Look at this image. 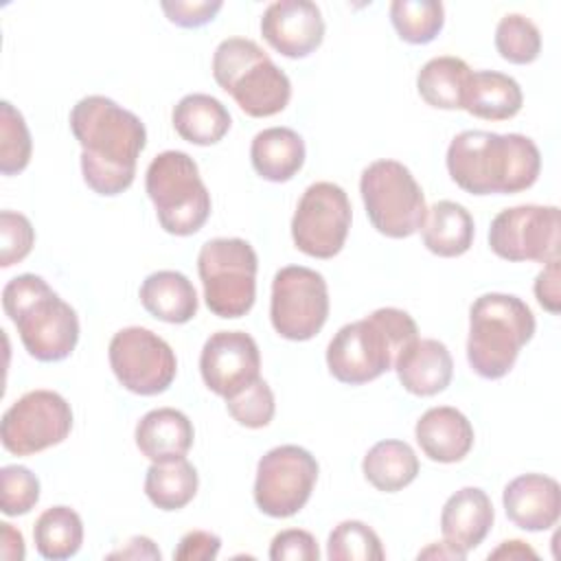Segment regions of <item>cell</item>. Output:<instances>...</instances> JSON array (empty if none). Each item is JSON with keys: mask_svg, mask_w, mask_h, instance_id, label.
<instances>
[{"mask_svg": "<svg viewBox=\"0 0 561 561\" xmlns=\"http://www.w3.org/2000/svg\"><path fill=\"white\" fill-rule=\"evenodd\" d=\"M364 478L381 493H397L419 476V458L403 440H379L362 460Z\"/></svg>", "mask_w": 561, "mask_h": 561, "instance_id": "obj_28", "label": "cell"}, {"mask_svg": "<svg viewBox=\"0 0 561 561\" xmlns=\"http://www.w3.org/2000/svg\"><path fill=\"white\" fill-rule=\"evenodd\" d=\"M35 243V230L26 215L15 210L0 213V265L11 267L24 261Z\"/></svg>", "mask_w": 561, "mask_h": 561, "instance_id": "obj_38", "label": "cell"}, {"mask_svg": "<svg viewBox=\"0 0 561 561\" xmlns=\"http://www.w3.org/2000/svg\"><path fill=\"white\" fill-rule=\"evenodd\" d=\"M329 318V287L320 272L287 265L274 274L270 320L274 331L291 342L311 340Z\"/></svg>", "mask_w": 561, "mask_h": 561, "instance_id": "obj_10", "label": "cell"}, {"mask_svg": "<svg viewBox=\"0 0 561 561\" xmlns=\"http://www.w3.org/2000/svg\"><path fill=\"white\" fill-rule=\"evenodd\" d=\"M221 539L215 533L208 530H191L186 533L175 552L173 559L178 561H213L219 554Z\"/></svg>", "mask_w": 561, "mask_h": 561, "instance_id": "obj_41", "label": "cell"}, {"mask_svg": "<svg viewBox=\"0 0 561 561\" xmlns=\"http://www.w3.org/2000/svg\"><path fill=\"white\" fill-rule=\"evenodd\" d=\"M261 353L245 331L213 333L199 355V373L208 390L230 399L254 379H259Z\"/></svg>", "mask_w": 561, "mask_h": 561, "instance_id": "obj_16", "label": "cell"}, {"mask_svg": "<svg viewBox=\"0 0 561 561\" xmlns=\"http://www.w3.org/2000/svg\"><path fill=\"white\" fill-rule=\"evenodd\" d=\"M535 296L537 302L550 311L559 313L561 309V291H559V259H552L546 263V267L535 278Z\"/></svg>", "mask_w": 561, "mask_h": 561, "instance_id": "obj_42", "label": "cell"}, {"mask_svg": "<svg viewBox=\"0 0 561 561\" xmlns=\"http://www.w3.org/2000/svg\"><path fill=\"white\" fill-rule=\"evenodd\" d=\"M351 228V202L342 186L316 182L305 188L291 217V239L313 259H333L344 248Z\"/></svg>", "mask_w": 561, "mask_h": 561, "instance_id": "obj_14", "label": "cell"}, {"mask_svg": "<svg viewBox=\"0 0 561 561\" xmlns=\"http://www.w3.org/2000/svg\"><path fill=\"white\" fill-rule=\"evenodd\" d=\"M390 20L403 42L430 44L443 31L445 7L436 0H394Z\"/></svg>", "mask_w": 561, "mask_h": 561, "instance_id": "obj_32", "label": "cell"}, {"mask_svg": "<svg viewBox=\"0 0 561 561\" xmlns=\"http://www.w3.org/2000/svg\"><path fill=\"white\" fill-rule=\"evenodd\" d=\"M72 430L70 403L53 390H31L2 414V447L15 456H31L59 445Z\"/></svg>", "mask_w": 561, "mask_h": 561, "instance_id": "obj_13", "label": "cell"}, {"mask_svg": "<svg viewBox=\"0 0 561 561\" xmlns=\"http://www.w3.org/2000/svg\"><path fill=\"white\" fill-rule=\"evenodd\" d=\"M162 11L167 13L169 22L182 26V28H197L208 24L224 7V2L219 0H199V2H184V0H175V2H162L160 4Z\"/></svg>", "mask_w": 561, "mask_h": 561, "instance_id": "obj_40", "label": "cell"}, {"mask_svg": "<svg viewBox=\"0 0 561 561\" xmlns=\"http://www.w3.org/2000/svg\"><path fill=\"white\" fill-rule=\"evenodd\" d=\"M493 504L478 486H465L447 497L440 511V533L447 543L469 552L478 548L493 526Z\"/></svg>", "mask_w": 561, "mask_h": 561, "instance_id": "obj_21", "label": "cell"}, {"mask_svg": "<svg viewBox=\"0 0 561 561\" xmlns=\"http://www.w3.org/2000/svg\"><path fill=\"white\" fill-rule=\"evenodd\" d=\"M0 554L7 561H22L24 559V537L18 528H13L9 522L0 524Z\"/></svg>", "mask_w": 561, "mask_h": 561, "instance_id": "obj_44", "label": "cell"}, {"mask_svg": "<svg viewBox=\"0 0 561 561\" xmlns=\"http://www.w3.org/2000/svg\"><path fill=\"white\" fill-rule=\"evenodd\" d=\"M495 48L508 64H530L541 53V33L533 20L522 13H506L495 28Z\"/></svg>", "mask_w": 561, "mask_h": 561, "instance_id": "obj_34", "label": "cell"}, {"mask_svg": "<svg viewBox=\"0 0 561 561\" xmlns=\"http://www.w3.org/2000/svg\"><path fill=\"white\" fill-rule=\"evenodd\" d=\"M197 484V469L186 458L151 462L145 476V493L160 511L184 508L195 497Z\"/></svg>", "mask_w": 561, "mask_h": 561, "instance_id": "obj_30", "label": "cell"}, {"mask_svg": "<svg viewBox=\"0 0 561 561\" xmlns=\"http://www.w3.org/2000/svg\"><path fill=\"white\" fill-rule=\"evenodd\" d=\"M318 480V460L298 445L270 449L256 465L254 502L270 517H291L311 497Z\"/></svg>", "mask_w": 561, "mask_h": 561, "instance_id": "obj_11", "label": "cell"}, {"mask_svg": "<svg viewBox=\"0 0 561 561\" xmlns=\"http://www.w3.org/2000/svg\"><path fill=\"white\" fill-rule=\"evenodd\" d=\"M359 193L373 228L390 239H405L421 230L427 206L423 188L410 169L397 160H375L359 178Z\"/></svg>", "mask_w": 561, "mask_h": 561, "instance_id": "obj_9", "label": "cell"}, {"mask_svg": "<svg viewBox=\"0 0 561 561\" xmlns=\"http://www.w3.org/2000/svg\"><path fill=\"white\" fill-rule=\"evenodd\" d=\"M250 160L267 182H287L305 164V140L289 127H267L252 138Z\"/></svg>", "mask_w": 561, "mask_h": 561, "instance_id": "obj_24", "label": "cell"}, {"mask_svg": "<svg viewBox=\"0 0 561 561\" xmlns=\"http://www.w3.org/2000/svg\"><path fill=\"white\" fill-rule=\"evenodd\" d=\"M213 77L252 118L274 116L291 99L289 77L248 37L219 42L213 55Z\"/></svg>", "mask_w": 561, "mask_h": 561, "instance_id": "obj_6", "label": "cell"}, {"mask_svg": "<svg viewBox=\"0 0 561 561\" xmlns=\"http://www.w3.org/2000/svg\"><path fill=\"white\" fill-rule=\"evenodd\" d=\"M261 35L276 53L300 59L322 44L324 20L316 2L278 0L263 11Z\"/></svg>", "mask_w": 561, "mask_h": 561, "instance_id": "obj_17", "label": "cell"}, {"mask_svg": "<svg viewBox=\"0 0 561 561\" xmlns=\"http://www.w3.org/2000/svg\"><path fill=\"white\" fill-rule=\"evenodd\" d=\"M331 561H381L386 557L379 535L364 522H340L327 541Z\"/></svg>", "mask_w": 561, "mask_h": 561, "instance_id": "obj_33", "label": "cell"}, {"mask_svg": "<svg viewBox=\"0 0 561 561\" xmlns=\"http://www.w3.org/2000/svg\"><path fill=\"white\" fill-rule=\"evenodd\" d=\"M142 307L158 320L184 324L197 313V291L193 283L175 270L149 274L140 285Z\"/></svg>", "mask_w": 561, "mask_h": 561, "instance_id": "obj_25", "label": "cell"}, {"mask_svg": "<svg viewBox=\"0 0 561 561\" xmlns=\"http://www.w3.org/2000/svg\"><path fill=\"white\" fill-rule=\"evenodd\" d=\"M502 504L517 528L528 533L548 530L561 515V489L550 476L524 473L504 486Z\"/></svg>", "mask_w": 561, "mask_h": 561, "instance_id": "obj_18", "label": "cell"}, {"mask_svg": "<svg viewBox=\"0 0 561 561\" xmlns=\"http://www.w3.org/2000/svg\"><path fill=\"white\" fill-rule=\"evenodd\" d=\"M559 230L561 217L557 206H513L493 217L489 245L504 261L548 263L559 259Z\"/></svg>", "mask_w": 561, "mask_h": 561, "instance_id": "obj_15", "label": "cell"}, {"mask_svg": "<svg viewBox=\"0 0 561 561\" xmlns=\"http://www.w3.org/2000/svg\"><path fill=\"white\" fill-rule=\"evenodd\" d=\"M394 370L408 392L416 397H434L449 386L454 377V359L440 340L419 337L397 357Z\"/></svg>", "mask_w": 561, "mask_h": 561, "instance_id": "obj_19", "label": "cell"}, {"mask_svg": "<svg viewBox=\"0 0 561 561\" xmlns=\"http://www.w3.org/2000/svg\"><path fill=\"white\" fill-rule=\"evenodd\" d=\"M228 414L243 427L259 430L272 423L274 419V392L265 379H254L250 386L226 399Z\"/></svg>", "mask_w": 561, "mask_h": 561, "instance_id": "obj_36", "label": "cell"}, {"mask_svg": "<svg viewBox=\"0 0 561 561\" xmlns=\"http://www.w3.org/2000/svg\"><path fill=\"white\" fill-rule=\"evenodd\" d=\"M110 366L123 388L140 397L164 392L178 373L173 348L145 327H127L110 340Z\"/></svg>", "mask_w": 561, "mask_h": 561, "instance_id": "obj_12", "label": "cell"}, {"mask_svg": "<svg viewBox=\"0 0 561 561\" xmlns=\"http://www.w3.org/2000/svg\"><path fill=\"white\" fill-rule=\"evenodd\" d=\"M145 188L162 230L169 234H195L210 217V193L197 162L184 151L158 153L147 167Z\"/></svg>", "mask_w": 561, "mask_h": 561, "instance_id": "obj_7", "label": "cell"}, {"mask_svg": "<svg viewBox=\"0 0 561 561\" xmlns=\"http://www.w3.org/2000/svg\"><path fill=\"white\" fill-rule=\"evenodd\" d=\"M535 335L530 307L513 294H482L469 309L467 362L482 379H502Z\"/></svg>", "mask_w": 561, "mask_h": 561, "instance_id": "obj_5", "label": "cell"}, {"mask_svg": "<svg viewBox=\"0 0 561 561\" xmlns=\"http://www.w3.org/2000/svg\"><path fill=\"white\" fill-rule=\"evenodd\" d=\"M489 559H537V552L524 541L511 539L502 541L493 552H489Z\"/></svg>", "mask_w": 561, "mask_h": 561, "instance_id": "obj_45", "label": "cell"}, {"mask_svg": "<svg viewBox=\"0 0 561 561\" xmlns=\"http://www.w3.org/2000/svg\"><path fill=\"white\" fill-rule=\"evenodd\" d=\"M2 513L9 517L26 515L39 502V480L22 465H7L0 471Z\"/></svg>", "mask_w": 561, "mask_h": 561, "instance_id": "obj_37", "label": "cell"}, {"mask_svg": "<svg viewBox=\"0 0 561 561\" xmlns=\"http://www.w3.org/2000/svg\"><path fill=\"white\" fill-rule=\"evenodd\" d=\"M272 561H318L320 548L311 533L300 528H287L274 535L270 543Z\"/></svg>", "mask_w": 561, "mask_h": 561, "instance_id": "obj_39", "label": "cell"}, {"mask_svg": "<svg viewBox=\"0 0 561 561\" xmlns=\"http://www.w3.org/2000/svg\"><path fill=\"white\" fill-rule=\"evenodd\" d=\"M419 340L414 318L397 307L344 324L327 346L329 373L348 386H362L394 368L397 357Z\"/></svg>", "mask_w": 561, "mask_h": 561, "instance_id": "obj_3", "label": "cell"}, {"mask_svg": "<svg viewBox=\"0 0 561 561\" xmlns=\"http://www.w3.org/2000/svg\"><path fill=\"white\" fill-rule=\"evenodd\" d=\"M467 557V552H462V550H458V548H454L451 543H447L445 539L438 543H430L425 550H421L419 552V559H458V561H462Z\"/></svg>", "mask_w": 561, "mask_h": 561, "instance_id": "obj_46", "label": "cell"}, {"mask_svg": "<svg viewBox=\"0 0 561 561\" xmlns=\"http://www.w3.org/2000/svg\"><path fill=\"white\" fill-rule=\"evenodd\" d=\"M449 178L471 195H511L530 188L541 171V153L524 134L467 129L447 147Z\"/></svg>", "mask_w": 561, "mask_h": 561, "instance_id": "obj_2", "label": "cell"}, {"mask_svg": "<svg viewBox=\"0 0 561 561\" xmlns=\"http://www.w3.org/2000/svg\"><path fill=\"white\" fill-rule=\"evenodd\" d=\"M70 129L81 145L83 182L105 197L127 191L147 145L145 123L116 101L90 94L72 107Z\"/></svg>", "mask_w": 561, "mask_h": 561, "instance_id": "obj_1", "label": "cell"}, {"mask_svg": "<svg viewBox=\"0 0 561 561\" xmlns=\"http://www.w3.org/2000/svg\"><path fill=\"white\" fill-rule=\"evenodd\" d=\"M414 436L430 460L445 465L460 462L473 447V425L451 405H438L423 412L416 421Z\"/></svg>", "mask_w": 561, "mask_h": 561, "instance_id": "obj_20", "label": "cell"}, {"mask_svg": "<svg viewBox=\"0 0 561 561\" xmlns=\"http://www.w3.org/2000/svg\"><path fill=\"white\" fill-rule=\"evenodd\" d=\"M256 252L245 239L217 237L206 241L197 254L206 307L219 318L245 316L256 298Z\"/></svg>", "mask_w": 561, "mask_h": 561, "instance_id": "obj_8", "label": "cell"}, {"mask_svg": "<svg viewBox=\"0 0 561 561\" xmlns=\"http://www.w3.org/2000/svg\"><path fill=\"white\" fill-rule=\"evenodd\" d=\"M471 68L465 59L443 55L434 57L416 75V90L421 99L438 110H462V96Z\"/></svg>", "mask_w": 561, "mask_h": 561, "instance_id": "obj_29", "label": "cell"}, {"mask_svg": "<svg viewBox=\"0 0 561 561\" xmlns=\"http://www.w3.org/2000/svg\"><path fill=\"white\" fill-rule=\"evenodd\" d=\"M134 438L140 454L151 462H167L188 454L195 430L184 412L175 408H156L138 421Z\"/></svg>", "mask_w": 561, "mask_h": 561, "instance_id": "obj_22", "label": "cell"}, {"mask_svg": "<svg viewBox=\"0 0 561 561\" xmlns=\"http://www.w3.org/2000/svg\"><path fill=\"white\" fill-rule=\"evenodd\" d=\"M524 103L519 83L497 70H476L469 75L462 110L484 121H508Z\"/></svg>", "mask_w": 561, "mask_h": 561, "instance_id": "obj_23", "label": "cell"}, {"mask_svg": "<svg viewBox=\"0 0 561 561\" xmlns=\"http://www.w3.org/2000/svg\"><path fill=\"white\" fill-rule=\"evenodd\" d=\"M160 550L149 537H131L125 548L114 550L107 554V559H156L160 561Z\"/></svg>", "mask_w": 561, "mask_h": 561, "instance_id": "obj_43", "label": "cell"}, {"mask_svg": "<svg viewBox=\"0 0 561 561\" xmlns=\"http://www.w3.org/2000/svg\"><path fill=\"white\" fill-rule=\"evenodd\" d=\"M4 313L37 362H61L79 342L77 311L37 274H20L2 289Z\"/></svg>", "mask_w": 561, "mask_h": 561, "instance_id": "obj_4", "label": "cell"}, {"mask_svg": "<svg viewBox=\"0 0 561 561\" xmlns=\"http://www.w3.org/2000/svg\"><path fill=\"white\" fill-rule=\"evenodd\" d=\"M171 121L182 140L199 147L219 142L232 125L226 105L219 99L202 92L182 96L173 107Z\"/></svg>", "mask_w": 561, "mask_h": 561, "instance_id": "obj_27", "label": "cell"}, {"mask_svg": "<svg viewBox=\"0 0 561 561\" xmlns=\"http://www.w3.org/2000/svg\"><path fill=\"white\" fill-rule=\"evenodd\" d=\"M33 539L44 559H70L83 543V522L70 506H50L35 519Z\"/></svg>", "mask_w": 561, "mask_h": 561, "instance_id": "obj_31", "label": "cell"}, {"mask_svg": "<svg viewBox=\"0 0 561 561\" xmlns=\"http://www.w3.org/2000/svg\"><path fill=\"white\" fill-rule=\"evenodd\" d=\"M33 153V142L24 116L9 101L0 103V173H22Z\"/></svg>", "mask_w": 561, "mask_h": 561, "instance_id": "obj_35", "label": "cell"}, {"mask_svg": "<svg viewBox=\"0 0 561 561\" xmlns=\"http://www.w3.org/2000/svg\"><path fill=\"white\" fill-rule=\"evenodd\" d=\"M423 245L443 259H454L465 254L476 234L471 213L451 199H440L427 208L425 221L421 226Z\"/></svg>", "mask_w": 561, "mask_h": 561, "instance_id": "obj_26", "label": "cell"}]
</instances>
